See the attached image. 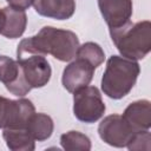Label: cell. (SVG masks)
Instances as JSON below:
<instances>
[{
  "label": "cell",
  "mask_w": 151,
  "mask_h": 151,
  "mask_svg": "<svg viewBox=\"0 0 151 151\" xmlns=\"http://www.w3.org/2000/svg\"><path fill=\"white\" fill-rule=\"evenodd\" d=\"M106 106L96 86H84L73 92V114L83 123L92 124L105 113Z\"/></svg>",
  "instance_id": "277c9868"
},
{
  "label": "cell",
  "mask_w": 151,
  "mask_h": 151,
  "mask_svg": "<svg viewBox=\"0 0 151 151\" xmlns=\"http://www.w3.org/2000/svg\"><path fill=\"white\" fill-rule=\"evenodd\" d=\"M6 145L12 151H33L34 138L26 127H6L2 131Z\"/></svg>",
  "instance_id": "5bb4252c"
},
{
  "label": "cell",
  "mask_w": 151,
  "mask_h": 151,
  "mask_svg": "<svg viewBox=\"0 0 151 151\" xmlns=\"http://www.w3.org/2000/svg\"><path fill=\"white\" fill-rule=\"evenodd\" d=\"M8 6L13 7V8H17V9H27L29 8L32 5H33V1L34 0H6Z\"/></svg>",
  "instance_id": "d6986e66"
},
{
  "label": "cell",
  "mask_w": 151,
  "mask_h": 151,
  "mask_svg": "<svg viewBox=\"0 0 151 151\" xmlns=\"http://www.w3.org/2000/svg\"><path fill=\"white\" fill-rule=\"evenodd\" d=\"M26 129L28 130L31 136L34 138V140L44 142L52 136L54 124L52 118L48 114L41 113V112L39 113L34 112L28 119Z\"/></svg>",
  "instance_id": "9a60e30c"
},
{
  "label": "cell",
  "mask_w": 151,
  "mask_h": 151,
  "mask_svg": "<svg viewBox=\"0 0 151 151\" xmlns=\"http://www.w3.org/2000/svg\"><path fill=\"white\" fill-rule=\"evenodd\" d=\"M94 67H92L84 59L77 58L70 63L63 71L61 83L66 91L73 93L74 91L87 86L94 74Z\"/></svg>",
  "instance_id": "30bf717a"
},
{
  "label": "cell",
  "mask_w": 151,
  "mask_h": 151,
  "mask_svg": "<svg viewBox=\"0 0 151 151\" xmlns=\"http://www.w3.org/2000/svg\"><path fill=\"white\" fill-rule=\"evenodd\" d=\"M60 144L64 150L67 151H74V150H81V151H88L91 150V140L90 138L79 132V131H68L60 136Z\"/></svg>",
  "instance_id": "e0dca14e"
},
{
  "label": "cell",
  "mask_w": 151,
  "mask_h": 151,
  "mask_svg": "<svg viewBox=\"0 0 151 151\" xmlns=\"http://www.w3.org/2000/svg\"><path fill=\"white\" fill-rule=\"evenodd\" d=\"M17 60L27 84L32 88H40L47 85L52 76V70L45 55L33 53L18 54Z\"/></svg>",
  "instance_id": "8992f818"
},
{
  "label": "cell",
  "mask_w": 151,
  "mask_h": 151,
  "mask_svg": "<svg viewBox=\"0 0 151 151\" xmlns=\"http://www.w3.org/2000/svg\"><path fill=\"white\" fill-rule=\"evenodd\" d=\"M79 47L77 34L68 29L55 28L52 26L42 27L35 35L22 39L17 48L18 54H51L60 61H71L76 58Z\"/></svg>",
  "instance_id": "6da1fadb"
},
{
  "label": "cell",
  "mask_w": 151,
  "mask_h": 151,
  "mask_svg": "<svg viewBox=\"0 0 151 151\" xmlns=\"http://www.w3.org/2000/svg\"><path fill=\"white\" fill-rule=\"evenodd\" d=\"M136 132L129 126L120 114L106 116L98 126L100 139L114 147H124Z\"/></svg>",
  "instance_id": "52a82bcc"
},
{
  "label": "cell",
  "mask_w": 151,
  "mask_h": 151,
  "mask_svg": "<svg viewBox=\"0 0 151 151\" xmlns=\"http://www.w3.org/2000/svg\"><path fill=\"white\" fill-rule=\"evenodd\" d=\"M140 67L137 60L122 55H111L101 78V90L111 99H122L136 85Z\"/></svg>",
  "instance_id": "7a4b0ae2"
},
{
  "label": "cell",
  "mask_w": 151,
  "mask_h": 151,
  "mask_svg": "<svg viewBox=\"0 0 151 151\" xmlns=\"http://www.w3.org/2000/svg\"><path fill=\"white\" fill-rule=\"evenodd\" d=\"M0 81L6 86L7 91L17 97H24L32 90L18 60L6 55H0Z\"/></svg>",
  "instance_id": "ba28073f"
},
{
  "label": "cell",
  "mask_w": 151,
  "mask_h": 151,
  "mask_svg": "<svg viewBox=\"0 0 151 151\" xmlns=\"http://www.w3.org/2000/svg\"><path fill=\"white\" fill-rule=\"evenodd\" d=\"M110 35L122 57L140 60L151 50V22L149 20L136 24L130 21L120 28L110 31Z\"/></svg>",
  "instance_id": "3957f363"
},
{
  "label": "cell",
  "mask_w": 151,
  "mask_h": 151,
  "mask_svg": "<svg viewBox=\"0 0 151 151\" xmlns=\"http://www.w3.org/2000/svg\"><path fill=\"white\" fill-rule=\"evenodd\" d=\"M98 7L110 31L120 28L131 21L132 0H98Z\"/></svg>",
  "instance_id": "9c48e42d"
},
{
  "label": "cell",
  "mask_w": 151,
  "mask_h": 151,
  "mask_svg": "<svg viewBox=\"0 0 151 151\" xmlns=\"http://www.w3.org/2000/svg\"><path fill=\"white\" fill-rule=\"evenodd\" d=\"M35 12L50 19L67 20L76 11V0H34Z\"/></svg>",
  "instance_id": "4fadbf2b"
},
{
  "label": "cell",
  "mask_w": 151,
  "mask_h": 151,
  "mask_svg": "<svg viewBox=\"0 0 151 151\" xmlns=\"http://www.w3.org/2000/svg\"><path fill=\"white\" fill-rule=\"evenodd\" d=\"M35 112L33 103L20 98L17 100L0 96V129L26 127L28 119Z\"/></svg>",
  "instance_id": "5b68a950"
},
{
  "label": "cell",
  "mask_w": 151,
  "mask_h": 151,
  "mask_svg": "<svg viewBox=\"0 0 151 151\" xmlns=\"http://www.w3.org/2000/svg\"><path fill=\"white\" fill-rule=\"evenodd\" d=\"M122 117L134 132L150 130L151 126L150 101L147 99H140L129 104V106L124 110Z\"/></svg>",
  "instance_id": "7c38bea8"
},
{
  "label": "cell",
  "mask_w": 151,
  "mask_h": 151,
  "mask_svg": "<svg viewBox=\"0 0 151 151\" xmlns=\"http://www.w3.org/2000/svg\"><path fill=\"white\" fill-rule=\"evenodd\" d=\"M27 26V15L22 9L6 6L0 9V34L8 39L20 38Z\"/></svg>",
  "instance_id": "8fae6325"
},
{
  "label": "cell",
  "mask_w": 151,
  "mask_h": 151,
  "mask_svg": "<svg viewBox=\"0 0 151 151\" xmlns=\"http://www.w3.org/2000/svg\"><path fill=\"white\" fill-rule=\"evenodd\" d=\"M151 134L149 130H144V131H139L136 132L132 138L130 139V142L127 143V149L131 151H139V150H146L149 151L151 145Z\"/></svg>",
  "instance_id": "ac0fdd59"
},
{
  "label": "cell",
  "mask_w": 151,
  "mask_h": 151,
  "mask_svg": "<svg viewBox=\"0 0 151 151\" xmlns=\"http://www.w3.org/2000/svg\"><path fill=\"white\" fill-rule=\"evenodd\" d=\"M76 57L84 59L94 68L100 66L105 60V53L103 48L100 47V45L93 41H87L83 45H79Z\"/></svg>",
  "instance_id": "2e32d148"
}]
</instances>
